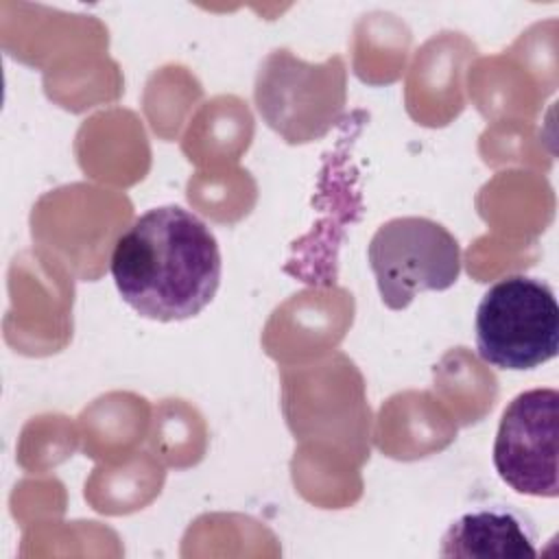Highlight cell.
<instances>
[{
    "instance_id": "1",
    "label": "cell",
    "mask_w": 559,
    "mask_h": 559,
    "mask_svg": "<svg viewBox=\"0 0 559 559\" xmlns=\"http://www.w3.org/2000/svg\"><path fill=\"white\" fill-rule=\"evenodd\" d=\"M109 271L122 301L153 321L199 314L221 284V249L212 229L181 205L140 214L114 242Z\"/></svg>"
},
{
    "instance_id": "2",
    "label": "cell",
    "mask_w": 559,
    "mask_h": 559,
    "mask_svg": "<svg viewBox=\"0 0 559 559\" xmlns=\"http://www.w3.org/2000/svg\"><path fill=\"white\" fill-rule=\"evenodd\" d=\"M476 352L491 367L524 371L557 356L559 306L539 277L507 275L491 284L476 308Z\"/></svg>"
},
{
    "instance_id": "3",
    "label": "cell",
    "mask_w": 559,
    "mask_h": 559,
    "mask_svg": "<svg viewBox=\"0 0 559 559\" xmlns=\"http://www.w3.org/2000/svg\"><path fill=\"white\" fill-rule=\"evenodd\" d=\"M380 299L404 310L417 293L445 290L461 275V245L437 221L397 216L382 223L367 247Z\"/></svg>"
},
{
    "instance_id": "4",
    "label": "cell",
    "mask_w": 559,
    "mask_h": 559,
    "mask_svg": "<svg viewBox=\"0 0 559 559\" xmlns=\"http://www.w3.org/2000/svg\"><path fill=\"white\" fill-rule=\"evenodd\" d=\"M557 435L559 393L555 389H528L518 393L502 411L493 467L518 493L557 498Z\"/></svg>"
},
{
    "instance_id": "5",
    "label": "cell",
    "mask_w": 559,
    "mask_h": 559,
    "mask_svg": "<svg viewBox=\"0 0 559 559\" xmlns=\"http://www.w3.org/2000/svg\"><path fill=\"white\" fill-rule=\"evenodd\" d=\"M533 520L509 504H489L459 515L441 537V557L533 559L537 557Z\"/></svg>"
}]
</instances>
